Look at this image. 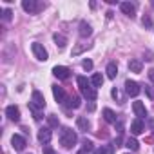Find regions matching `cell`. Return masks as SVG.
Here are the masks:
<instances>
[{
	"label": "cell",
	"mask_w": 154,
	"mask_h": 154,
	"mask_svg": "<svg viewBox=\"0 0 154 154\" xmlns=\"http://www.w3.org/2000/svg\"><path fill=\"white\" fill-rule=\"evenodd\" d=\"M76 82H78V87H80V93L84 94V98H87V100H91V102L96 100L98 93H96L94 87H91V85H93L91 80H87L85 76H78V78H76Z\"/></svg>",
	"instance_id": "1"
},
{
	"label": "cell",
	"mask_w": 154,
	"mask_h": 154,
	"mask_svg": "<svg viewBox=\"0 0 154 154\" xmlns=\"http://www.w3.org/2000/svg\"><path fill=\"white\" fill-rule=\"evenodd\" d=\"M29 109L33 111V114H35V120H40L42 116L38 114V111L40 109H45V98H44V94L40 93V91H33V94H31V103H29Z\"/></svg>",
	"instance_id": "2"
},
{
	"label": "cell",
	"mask_w": 154,
	"mask_h": 154,
	"mask_svg": "<svg viewBox=\"0 0 154 154\" xmlns=\"http://www.w3.org/2000/svg\"><path fill=\"white\" fill-rule=\"evenodd\" d=\"M76 141H78V138H76L74 131H71L69 127H63L60 131V143H62L63 149H72Z\"/></svg>",
	"instance_id": "3"
},
{
	"label": "cell",
	"mask_w": 154,
	"mask_h": 154,
	"mask_svg": "<svg viewBox=\"0 0 154 154\" xmlns=\"http://www.w3.org/2000/svg\"><path fill=\"white\" fill-rule=\"evenodd\" d=\"M22 8H24V11H27V13H36V11H40V9L44 8V4H38V2H35V0H24V2H22Z\"/></svg>",
	"instance_id": "4"
},
{
	"label": "cell",
	"mask_w": 154,
	"mask_h": 154,
	"mask_svg": "<svg viewBox=\"0 0 154 154\" xmlns=\"http://www.w3.org/2000/svg\"><path fill=\"white\" fill-rule=\"evenodd\" d=\"M31 49H33V53H35V56L40 60V62H45L47 60V51L44 49V45L42 44H38V42H35L33 45H31Z\"/></svg>",
	"instance_id": "5"
},
{
	"label": "cell",
	"mask_w": 154,
	"mask_h": 154,
	"mask_svg": "<svg viewBox=\"0 0 154 154\" xmlns=\"http://www.w3.org/2000/svg\"><path fill=\"white\" fill-rule=\"evenodd\" d=\"M140 85L136 84V82H132V80H127L125 82V93L129 94V96H132V98H136L138 94H140Z\"/></svg>",
	"instance_id": "6"
},
{
	"label": "cell",
	"mask_w": 154,
	"mask_h": 154,
	"mask_svg": "<svg viewBox=\"0 0 154 154\" xmlns=\"http://www.w3.org/2000/svg\"><path fill=\"white\" fill-rule=\"evenodd\" d=\"M53 74L56 76V78H60V80H67L71 71L67 67H63V65H56V67H53Z\"/></svg>",
	"instance_id": "7"
},
{
	"label": "cell",
	"mask_w": 154,
	"mask_h": 154,
	"mask_svg": "<svg viewBox=\"0 0 154 154\" xmlns=\"http://www.w3.org/2000/svg\"><path fill=\"white\" fill-rule=\"evenodd\" d=\"M11 143H13V149H17V150H24V149H26V145H27L26 138H24V136H20V134H15V136L11 138Z\"/></svg>",
	"instance_id": "8"
},
{
	"label": "cell",
	"mask_w": 154,
	"mask_h": 154,
	"mask_svg": "<svg viewBox=\"0 0 154 154\" xmlns=\"http://www.w3.org/2000/svg\"><path fill=\"white\" fill-rule=\"evenodd\" d=\"M132 111H134V114H136L140 120H143V118L147 116V109H145V105H143L141 102H134V103H132Z\"/></svg>",
	"instance_id": "9"
},
{
	"label": "cell",
	"mask_w": 154,
	"mask_h": 154,
	"mask_svg": "<svg viewBox=\"0 0 154 154\" xmlns=\"http://www.w3.org/2000/svg\"><path fill=\"white\" fill-rule=\"evenodd\" d=\"M6 114H8V118H9L11 122H20V111H18V107L9 105V107L6 109Z\"/></svg>",
	"instance_id": "10"
},
{
	"label": "cell",
	"mask_w": 154,
	"mask_h": 154,
	"mask_svg": "<svg viewBox=\"0 0 154 154\" xmlns=\"http://www.w3.org/2000/svg\"><path fill=\"white\" fill-rule=\"evenodd\" d=\"M53 94H54V98H56V102H58V103H65L67 96H65V91H63L62 87L53 85Z\"/></svg>",
	"instance_id": "11"
},
{
	"label": "cell",
	"mask_w": 154,
	"mask_h": 154,
	"mask_svg": "<svg viewBox=\"0 0 154 154\" xmlns=\"http://www.w3.org/2000/svg\"><path fill=\"white\" fill-rule=\"evenodd\" d=\"M120 9L127 15V17H134V11H136V8H134V4H131V2H122L120 4Z\"/></svg>",
	"instance_id": "12"
},
{
	"label": "cell",
	"mask_w": 154,
	"mask_h": 154,
	"mask_svg": "<svg viewBox=\"0 0 154 154\" xmlns=\"http://www.w3.org/2000/svg\"><path fill=\"white\" fill-rule=\"evenodd\" d=\"M143 131H145V125H143V122H141L140 118L131 123V132H132V134H141Z\"/></svg>",
	"instance_id": "13"
},
{
	"label": "cell",
	"mask_w": 154,
	"mask_h": 154,
	"mask_svg": "<svg viewBox=\"0 0 154 154\" xmlns=\"http://www.w3.org/2000/svg\"><path fill=\"white\" fill-rule=\"evenodd\" d=\"M49 140H51V129H47V127L40 129L38 131V141L40 143H47Z\"/></svg>",
	"instance_id": "14"
},
{
	"label": "cell",
	"mask_w": 154,
	"mask_h": 154,
	"mask_svg": "<svg viewBox=\"0 0 154 154\" xmlns=\"http://www.w3.org/2000/svg\"><path fill=\"white\" fill-rule=\"evenodd\" d=\"M65 105L71 107V109H78L82 103H80V98H78V96H71V98L65 100Z\"/></svg>",
	"instance_id": "15"
},
{
	"label": "cell",
	"mask_w": 154,
	"mask_h": 154,
	"mask_svg": "<svg viewBox=\"0 0 154 154\" xmlns=\"http://www.w3.org/2000/svg\"><path fill=\"white\" fill-rule=\"evenodd\" d=\"M91 33H93L91 26H89L87 22H80V36H82V38H85V36H89Z\"/></svg>",
	"instance_id": "16"
},
{
	"label": "cell",
	"mask_w": 154,
	"mask_h": 154,
	"mask_svg": "<svg viewBox=\"0 0 154 154\" xmlns=\"http://www.w3.org/2000/svg\"><path fill=\"white\" fill-rule=\"evenodd\" d=\"M116 74H118V65L114 63V62H111L109 65H107V76L111 80H114L116 78Z\"/></svg>",
	"instance_id": "17"
},
{
	"label": "cell",
	"mask_w": 154,
	"mask_h": 154,
	"mask_svg": "<svg viewBox=\"0 0 154 154\" xmlns=\"http://www.w3.org/2000/svg\"><path fill=\"white\" fill-rule=\"evenodd\" d=\"M129 69H131L132 72H141L143 63H141L140 60H131V62H129Z\"/></svg>",
	"instance_id": "18"
},
{
	"label": "cell",
	"mask_w": 154,
	"mask_h": 154,
	"mask_svg": "<svg viewBox=\"0 0 154 154\" xmlns=\"http://www.w3.org/2000/svg\"><path fill=\"white\" fill-rule=\"evenodd\" d=\"M76 125H78V129H82V131H87L89 129V120L84 118V116H78L76 118Z\"/></svg>",
	"instance_id": "19"
},
{
	"label": "cell",
	"mask_w": 154,
	"mask_h": 154,
	"mask_svg": "<svg viewBox=\"0 0 154 154\" xmlns=\"http://www.w3.org/2000/svg\"><path fill=\"white\" fill-rule=\"evenodd\" d=\"M103 118H105V122H109V123H116V114H114L111 109H103Z\"/></svg>",
	"instance_id": "20"
},
{
	"label": "cell",
	"mask_w": 154,
	"mask_h": 154,
	"mask_svg": "<svg viewBox=\"0 0 154 154\" xmlns=\"http://www.w3.org/2000/svg\"><path fill=\"white\" fill-rule=\"evenodd\" d=\"M94 154H114V147H112V145L98 147V149H94Z\"/></svg>",
	"instance_id": "21"
},
{
	"label": "cell",
	"mask_w": 154,
	"mask_h": 154,
	"mask_svg": "<svg viewBox=\"0 0 154 154\" xmlns=\"http://www.w3.org/2000/svg\"><path fill=\"white\" fill-rule=\"evenodd\" d=\"M91 84H93L94 87H102V84H103V76H102L100 72L93 74V78H91Z\"/></svg>",
	"instance_id": "22"
},
{
	"label": "cell",
	"mask_w": 154,
	"mask_h": 154,
	"mask_svg": "<svg viewBox=\"0 0 154 154\" xmlns=\"http://www.w3.org/2000/svg\"><path fill=\"white\" fill-rule=\"evenodd\" d=\"M125 147H129V149H132V150H138V149H140V143H138L134 138H129V140L125 141Z\"/></svg>",
	"instance_id": "23"
},
{
	"label": "cell",
	"mask_w": 154,
	"mask_h": 154,
	"mask_svg": "<svg viewBox=\"0 0 154 154\" xmlns=\"http://www.w3.org/2000/svg\"><path fill=\"white\" fill-rule=\"evenodd\" d=\"M54 42H56V44H58L60 47H63V45L67 44V40H65V36H63V35H58V33L54 35Z\"/></svg>",
	"instance_id": "24"
},
{
	"label": "cell",
	"mask_w": 154,
	"mask_h": 154,
	"mask_svg": "<svg viewBox=\"0 0 154 154\" xmlns=\"http://www.w3.org/2000/svg\"><path fill=\"white\" fill-rule=\"evenodd\" d=\"M47 122H49V127H58V118L54 114H49L47 116Z\"/></svg>",
	"instance_id": "25"
},
{
	"label": "cell",
	"mask_w": 154,
	"mask_h": 154,
	"mask_svg": "<svg viewBox=\"0 0 154 154\" xmlns=\"http://www.w3.org/2000/svg\"><path fill=\"white\" fill-rule=\"evenodd\" d=\"M145 93H147V96H149L150 100H154V87H150V85H145Z\"/></svg>",
	"instance_id": "26"
},
{
	"label": "cell",
	"mask_w": 154,
	"mask_h": 154,
	"mask_svg": "<svg viewBox=\"0 0 154 154\" xmlns=\"http://www.w3.org/2000/svg\"><path fill=\"white\" fill-rule=\"evenodd\" d=\"M82 67H84L85 71H91V69H93V62H91V60H84V62H82Z\"/></svg>",
	"instance_id": "27"
},
{
	"label": "cell",
	"mask_w": 154,
	"mask_h": 154,
	"mask_svg": "<svg viewBox=\"0 0 154 154\" xmlns=\"http://www.w3.org/2000/svg\"><path fill=\"white\" fill-rule=\"evenodd\" d=\"M11 15H13V13H11L9 9H6V11H4V20H6V22H8V20H11Z\"/></svg>",
	"instance_id": "28"
},
{
	"label": "cell",
	"mask_w": 154,
	"mask_h": 154,
	"mask_svg": "<svg viewBox=\"0 0 154 154\" xmlns=\"http://www.w3.org/2000/svg\"><path fill=\"white\" fill-rule=\"evenodd\" d=\"M44 154H56V152H54V149H51V147H45V149H44Z\"/></svg>",
	"instance_id": "29"
},
{
	"label": "cell",
	"mask_w": 154,
	"mask_h": 154,
	"mask_svg": "<svg viewBox=\"0 0 154 154\" xmlns=\"http://www.w3.org/2000/svg\"><path fill=\"white\" fill-rule=\"evenodd\" d=\"M143 26L150 27V26H152V20H150V18H143Z\"/></svg>",
	"instance_id": "30"
},
{
	"label": "cell",
	"mask_w": 154,
	"mask_h": 154,
	"mask_svg": "<svg viewBox=\"0 0 154 154\" xmlns=\"http://www.w3.org/2000/svg\"><path fill=\"white\" fill-rule=\"evenodd\" d=\"M111 94H112V98H116V100L120 98V93H118V89H112V93H111Z\"/></svg>",
	"instance_id": "31"
},
{
	"label": "cell",
	"mask_w": 154,
	"mask_h": 154,
	"mask_svg": "<svg viewBox=\"0 0 154 154\" xmlns=\"http://www.w3.org/2000/svg\"><path fill=\"white\" fill-rule=\"evenodd\" d=\"M149 78L154 82V69H150V71H149Z\"/></svg>",
	"instance_id": "32"
},
{
	"label": "cell",
	"mask_w": 154,
	"mask_h": 154,
	"mask_svg": "<svg viewBox=\"0 0 154 154\" xmlns=\"http://www.w3.org/2000/svg\"><path fill=\"white\" fill-rule=\"evenodd\" d=\"M78 154H87V150H85V149H82V150H80Z\"/></svg>",
	"instance_id": "33"
}]
</instances>
